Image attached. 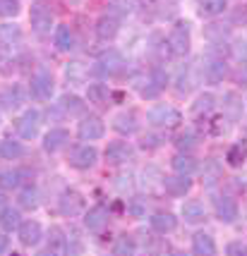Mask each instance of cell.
Returning a JSON list of instances; mask_svg holds the SVG:
<instances>
[{
    "mask_svg": "<svg viewBox=\"0 0 247 256\" xmlns=\"http://www.w3.org/2000/svg\"><path fill=\"white\" fill-rule=\"evenodd\" d=\"M197 160L192 156H187V154H180V156L173 158V170L175 172H180V175H194L197 172Z\"/></svg>",
    "mask_w": 247,
    "mask_h": 256,
    "instance_id": "4316f807",
    "label": "cell"
},
{
    "mask_svg": "<svg viewBox=\"0 0 247 256\" xmlns=\"http://www.w3.org/2000/svg\"><path fill=\"white\" fill-rule=\"evenodd\" d=\"M151 228L161 234L173 232V230L178 228V218H175L173 213H156V216L151 218Z\"/></svg>",
    "mask_w": 247,
    "mask_h": 256,
    "instance_id": "603a6c76",
    "label": "cell"
},
{
    "mask_svg": "<svg viewBox=\"0 0 247 256\" xmlns=\"http://www.w3.org/2000/svg\"><path fill=\"white\" fill-rule=\"evenodd\" d=\"M96 160H99V151L94 148V146H77L75 151H72V156H70V166L77 168V170H89V168L96 166Z\"/></svg>",
    "mask_w": 247,
    "mask_h": 256,
    "instance_id": "8992f818",
    "label": "cell"
},
{
    "mask_svg": "<svg viewBox=\"0 0 247 256\" xmlns=\"http://www.w3.org/2000/svg\"><path fill=\"white\" fill-rule=\"evenodd\" d=\"M225 10V0H202L199 2V12L204 17H216Z\"/></svg>",
    "mask_w": 247,
    "mask_h": 256,
    "instance_id": "1f68e13d",
    "label": "cell"
},
{
    "mask_svg": "<svg viewBox=\"0 0 247 256\" xmlns=\"http://www.w3.org/2000/svg\"><path fill=\"white\" fill-rule=\"evenodd\" d=\"M29 22H32V29H34L39 36L51 34V29H53V12H51V8H48L46 0H36V2H32Z\"/></svg>",
    "mask_w": 247,
    "mask_h": 256,
    "instance_id": "6da1fadb",
    "label": "cell"
},
{
    "mask_svg": "<svg viewBox=\"0 0 247 256\" xmlns=\"http://www.w3.org/2000/svg\"><path fill=\"white\" fill-rule=\"evenodd\" d=\"M60 108L65 112H72V115H77V112L84 110V103L77 98V96H72V94H65L63 98H60Z\"/></svg>",
    "mask_w": 247,
    "mask_h": 256,
    "instance_id": "d6a6232c",
    "label": "cell"
},
{
    "mask_svg": "<svg viewBox=\"0 0 247 256\" xmlns=\"http://www.w3.org/2000/svg\"><path fill=\"white\" fill-rule=\"evenodd\" d=\"M118 32H120V22H118L115 14L108 12V14L99 17V22H96V36H99L101 41H111V38H115Z\"/></svg>",
    "mask_w": 247,
    "mask_h": 256,
    "instance_id": "7c38bea8",
    "label": "cell"
},
{
    "mask_svg": "<svg viewBox=\"0 0 247 256\" xmlns=\"http://www.w3.org/2000/svg\"><path fill=\"white\" fill-rule=\"evenodd\" d=\"M22 46V29L17 26V24H0V48L5 50V53H12V50H17Z\"/></svg>",
    "mask_w": 247,
    "mask_h": 256,
    "instance_id": "52a82bcc",
    "label": "cell"
},
{
    "mask_svg": "<svg viewBox=\"0 0 247 256\" xmlns=\"http://www.w3.org/2000/svg\"><path fill=\"white\" fill-rule=\"evenodd\" d=\"M22 156H24V146L20 142H12V139L0 142V158L3 160H17Z\"/></svg>",
    "mask_w": 247,
    "mask_h": 256,
    "instance_id": "484cf974",
    "label": "cell"
},
{
    "mask_svg": "<svg viewBox=\"0 0 247 256\" xmlns=\"http://www.w3.org/2000/svg\"><path fill=\"white\" fill-rule=\"evenodd\" d=\"M20 206L22 208H36L39 206V190H36L34 184H27V187H22L20 190Z\"/></svg>",
    "mask_w": 247,
    "mask_h": 256,
    "instance_id": "4dcf8cb0",
    "label": "cell"
},
{
    "mask_svg": "<svg viewBox=\"0 0 247 256\" xmlns=\"http://www.w3.org/2000/svg\"><path fill=\"white\" fill-rule=\"evenodd\" d=\"M158 144H161V136H156V134H149V136H144V142H142L144 148H156Z\"/></svg>",
    "mask_w": 247,
    "mask_h": 256,
    "instance_id": "ee69618b",
    "label": "cell"
},
{
    "mask_svg": "<svg viewBox=\"0 0 247 256\" xmlns=\"http://www.w3.org/2000/svg\"><path fill=\"white\" fill-rule=\"evenodd\" d=\"M20 0H0V17H17Z\"/></svg>",
    "mask_w": 247,
    "mask_h": 256,
    "instance_id": "8d00e7d4",
    "label": "cell"
},
{
    "mask_svg": "<svg viewBox=\"0 0 247 256\" xmlns=\"http://www.w3.org/2000/svg\"><path fill=\"white\" fill-rule=\"evenodd\" d=\"M113 254H135V242L127 237V234H123V237H118V242H115V246H113Z\"/></svg>",
    "mask_w": 247,
    "mask_h": 256,
    "instance_id": "d590c367",
    "label": "cell"
},
{
    "mask_svg": "<svg viewBox=\"0 0 247 256\" xmlns=\"http://www.w3.org/2000/svg\"><path fill=\"white\" fill-rule=\"evenodd\" d=\"M8 246H10V240L5 237V232H0V254H5V252H8Z\"/></svg>",
    "mask_w": 247,
    "mask_h": 256,
    "instance_id": "7dc6e473",
    "label": "cell"
},
{
    "mask_svg": "<svg viewBox=\"0 0 247 256\" xmlns=\"http://www.w3.org/2000/svg\"><path fill=\"white\" fill-rule=\"evenodd\" d=\"M225 74H228V67H225L223 58H213V60H209L206 67H204V77H206V82H211V84L223 82Z\"/></svg>",
    "mask_w": 247,
    "mask_h": 256,
    "instance_id": "ac0fdd59",
    "label": "cell"
},
{
    "mask_svg": "<svg viewBox=\"0 0 247 256\" xmlns=\"http://www.w3.org/2000/svg\"><path fill=\"white\" fill-rule=\"evenodd\" d=\"M225 160H228V166H242V160H245V146L242 144H233L228 148V154H225Z\"/></svg>",
    "mask_w": 247,
    "mask_h": 256,
    "instance_id": "836d02e7",
    "label": "cell"
},
{
    "mask_svg": "<svg viewBox=\"0 0 247 256\" xmlns=\"http://www.w3.org/2000/svg\"><path fill=\"white\" fill-rule=\"evenodd\" d=\"M175 146H178V148H182V151H190V148H194V146H197V136H194V132L180 134L178 139H175Z\"/></svg>",
    "mask_w": 247,
    "mask_h": 256,
    "instance_id": "f35d334b",
    "label": "cell"
},
{
    "mask_svg": "<svg viewBox=\"0 0 247 256\" xmlns=\"http://www.w3.org/2000/svg\"><path fill=\"white\" fill-rule=\"evenodd\" d=\"M125 70V58L118 53V50H108L99 58V62L94 67L96 74H103V77H118Z\"/></svg>",
    "mask_w": 247,
    "mask_h": 256,
    "instance_id": "3957f363",
    "label": "cell"
},
{
    "mask_svg": "<svg viewBox=\"0 0 247 256\" xmlns=\"http://www.w3.org/2000/svg\"><path fill=\"white\" fill-rule=\"evenodd\" d=\"M225 252H228L230 256H247V244L245 242H230Z\"/></svg>",
    "mask_w": 247,
    "mask_h": 256,
    "instance_id": "b9f144b4",
    "label": "cell"
},
{
    "mask_svg": "<svg viewBox=\"0 0 247 256\" xmlns=\"http://www.w3.org/2000/svg\"><path fill=\"white\" fill-rule=\"evenodd\" d=\"M237 84L247 86V62L245 65H240V70H237Z\"/></svg>",
    "mask_w": 247,
    "mask_h": 256,
    "instance_id": "bcb514c9",
    "label": "cell"
},
{
    "mask_svg": "<svg viewBox=\"0 0 247 256\" xmlns=\"http://www.w3.org/2000/svg\"><path fill=\"white\" fill-rule=\"evenodd\" d=\"M77 134L79 139H84V142H96V139H101L103 134H106V124L99 115H87L77 127Z\"/></svg>",
    "mask_w": 247,
    "mask_h": 256,
    "instance_id": "5b68a950",
    "label": "cell"
},
{
    "mask_svg": "<svg viewBox=\"0 0 247 256\" xmlns=\"http://www.w3.org/2000/svg\"><path fill=\"white\" fill-rule=\"evenodd\" d=\"M146 120H149V124H154V127H166V130H173V127H178V124L182 122V115H180L173 106L158 103V106H154L151 110L146 112Z\"/></svg>",
    "mask_w": 247,
    "mask_h": 256,
    "instance_id": "7a4b0ae2",
    "label": "cell"
},
{
    "mask_svg": "<svg viewBox=\"0 0 247 256\" xmlns=\"http://www.w3.org/2000/svg\"><path fill=\"white\" fill-rule=\"evenodd\" d=\"M182 218H185V223H202L204 218H206V213H204V206L199 201H185L182 204Z\"/></svg>",
    "mask_w": 247,
    "mask_h": 256,
    "instance_id": "cb8c5ba5",
    "label": "cell"
},
{
    "mask_svg": "<svg viewBox=\"0 0 247 256\" xmlns=\"http://www.w3.org/2000/svg\"><path fill=\"white\" fill-rule=\"evenodd\" d=\"M24 172L22 170H3L0 172V190H17L22 184Z\"/></svg>",
    "mask_w": 247,
    "mask_h": 256,
    "instance_id": "f1b7e54d",
    "label": "cell"
},
{
    "mask_svg": "<svg viewBox=\"0 0 247 256\" xmlns=\"http://www.w3.org/2000/svg\"><path fill=\"white\" fill-rule=\"evenodd\" d=\"M132 10H135L132 0H113L111 2V14H130Z\"/></svg>",
    "mask_w": 247,
    "mask_h": 256,
    "instance_id": "74e56055",
    "label": "cell"
},
{
    "mask_svg": "<svg viewBox=\"0 0 247 256\" xmlns=\"http://www.w3.org/2000/svg\"><path fill=\"white\" fill-rule=\"evenodd\" d=\"M213 106H216V98H213L211 94H202V96L197 98V103L192 106V110L197 112V115H202V112H211Z\"/></svg>",
    "mask_w": 247,
    "mask_h": 256,
    "instance_id": "e575fe53",
    "label": "cell"
},
{
    "mask_svg": "<svg viewBox=\"0 0 247 256\" xmlns=\"http://www.w3.org/2000/svg\"><path fill=\"white\" fill-rule=\"evenodd\" d=\"M22 103H24V89L15 84L10 89V94H8V106H10V108H20Z\"/></svg>",
    "mask_w": 247,
    "mask_h": 256,
    "instance_id": "ab89813d",
    "label": "cell"
},
{
    "mask_svg": "<svg viewBox=\"0 0 247 256\" xmlns=\"http://www.w3.org/2000/svg\"><path fill=\"white\" fill-rule=\"evenodd\" d=\"M163 187H166V192L173 194V196H185L192 187V180H190V175H180L178 172V175L163 178Z\"/></svg>",
    "mask_w": 247,
    "mask_h": 256,
    "instance_id": "4fadbf2b",
    "label": "cell"
},
{
    "mask_svg": "<svg viewBox=\"0 0 247 256\" xmlns=\"http://www.w3.org/2000/svg\"><path fill=\"white\" fill-rule=\"evenodd\" d=\"M70 142V132L68 130H63V127H56V130H51V132L44 136V148L48 154H56L60 151L63 146H68Z\"/></svg>",
    "mask_w": 247,
    "mask_h": 256,
    "instance_id": "9a60e30c",
    "label": "cell"
},
{
    "mask_svg": "<svg viewBox=\"0 0 247 256\" xmlns=\"http://www.w3.org/2000/svg\"><path fill=\"white\" fill-rule=\"evenodd\" d=\"M84 225H87V230H91V232H101L103 228L108 225V211L103 206L89 208L87 216H84Z\"/></svg>",
    "mask_w": 247,
    "mask_h": 256,
    "instance_id": "2e32d148",
    "label": "cell"
},
{
    "mask_svg": "<svg viewBox=\"0 0 247 256\" xmlns=\"http://www.w3.org/2000/svg\"><path fill=\"white\" fill-rule=\"evenodd\" d=\"M87 98H89V103L103 106V103H108V98H111V91H108L106 84H89V89H87Z\"/></svg>",
    "mask_w": 247,
    "mask_h": 256,
    "instance_id": "f546056e",
    "label": "cell"
},
{
    "mask_svg": "<svg viewBox=\"0 0 247 256\" xmlns=\"http://www.w3.org/2000/svg\"><path fill=\"white\" fill-rule=\"evenodd\" d=\"M5 206H8V199H5V194L0 192V213L5 211Z\"/></svg>",
    "mask_w": 247,
    "mask_h": 256,
    "instance_id": "c3c4849f",
    "label": "cell"
},
{
    "mask_svg": "<svg viewBox=\"0 0 247 256\" xmlns=\"http://www.w3.org/2000/svg\"><path fill=\"white\" fill-rule=\"evenodd\" d=\"M113 127H115V132H120V134H135L137 127H139V124H137V115L132 110L120 112V115H115Z\"/></svg>",
    "mask_w": 247,
    "mask_h": 256,
    "instance_id": "7402d4cb",
    "label": "cell"
},
{
    "mask_svg": "<svg viewBox=\"0 0 247 256\" xmlns=\"http://www.w3.org/2000/svg\"><path fill=\"white\" fill-rule=\"evenodd\" d=\"M17 234H20V242L24 246H36L44 240V228L36 223V220H24L17 228Z\"/></svg>",
    "mask_w": 247,
    "mask_h": 256,
    "instance_id": "8fae6325",
    "label": "cell"
},
{
    "mask_svg": "<svg viewBox=\"0 0 247 256\" xmlns=\"http://www.w3.org/2000/svg\"><path fill=\"white\" fill-rule=\"evenodd\" d=\"M192 249L194 254H202V256H213L216 254V244H213V237L206 232H197L192 237Z\"/></svg>",
    "mask_w": 247,
    "mask_h": 256,
    "instance_id": "ffe728a7",
    "label": "cell"
},
{
    "mask_svg": "<svg viewBox=\"0 0 247 256\" xmlns=\"http://www.w3.org/2000/svg\"><path fill=\"white\" fill-rule=\"evenodd\" d=\"M53 89H56V84H53L51 72L39 70L34 77H32V94H34L39 100H48L51 96H53Z\"/></svg>",
    "mask_w": 247,
    "mask_h": 256,
    "instance_id": "ba28073f",
    "label": "cell"
},
{
    "mask_svg": "<svg viewBox=\"0 0 247 256\" xmlns=\"http://www.w3.org/2000/svg\"><path fill=\"white\" fill-rule=\"evenodd\" d=\"M82 206H84V201L77 192H65L60 196V213H65V216H77L82 211Z\"/></svg>",
    "mask_w": 247,
    "mask_h": 256,
    "instance_id": "d6986e66",
    "label": "cell"
},
{
    "mask_svg": "<svg viewBox=\"0 0 247 256\" xmlns=\"http://www.w3.org/2000/svg\"><path fill=\"white\" fill-rule=\"evenodd\" d=\"M48 252L51 254H65L68 252V237L58 225L48 230Z\"/></svg>",
    "mask_w": 247,
    "mask_h": 256,
    "instance_id": "44dd1931",
    "label": "cell"
},
{
    "mask_svg": "<svg viewBox=\"0 0 247 256\" xmlns=\"http://www.w3.org/2000/svg\"><path fill=\"white\" fill-rule=\"evenodd\" d=\"M166 84H168V74H166V70H161V67H154L151 70V74H149V82H146V86H142V96L144 98H156L161 91L166 89Z\"/></svg>",
    "mask_w": 247,
    "mask_h": 256,
    "instance_id": "30bf717a",
    "label": "cell"
},
{
    "mask_svg": "<svg viewBox=\"0 0 247 256\" xmlns=\"http://www.w3.org/2000/svg\"><path fill=\"white\" fill-rule=\"evenodd\" d=\"M82 77H84V70L79 67V62H72V65L68 67V79H72V82H79Z\"/></svg>",
    "mask_w": 247,
    "mask_h": 256,
    "instance_id": "7bdbcfd3",
    "label": "cell"
},
{
    "mask_svg": "<svg viewBox=\"0 0 247 256\" xmlns=\"http://www.w3.org/2000/svg\"><path fill=\"white\" fill-rule=\"evenodd\" d=\"M130 158H132V148L125 144V142H113V144H108V148H106V160L113 163V166H123Z\"/></svg>",
    "mask_w": 247,
    "mask_h": 256,
    "instance_id": "5bb4252c",
    "label": "cell"
},
{
    "mask_svg": "<svg viewBox=\"0 0 247 256\" xmlns=\"http://www.w3.org/2000/svg\"><path fill=\"white\" fill-rule=\"evenodd\" d=\"M53 44L60 53H70L72 48H75V34L70 29L68 24H60L56 26V34H53Z\"/></svg>",
    "mask_w": 247,
    "mask_h": 256,
    "instance_id": "e0dca14e",
    "label": "cell"
},
{
    "mask_svg": "<svg viewBox=\"0 0 247 256\" xmlns=\"http://www.w3.org/2000/svg\"><path fill=\"white\" fill-rule=\"evenodd\" d=\"M39 124H41V112L34 110V108H29V110H24V115L17 120V132L22 139H34L36 134H39Z\"/></svg>",
    "mask_w": 247,
    "mask_h": 256,
    "instance_id": "9c48e42d",
    "label": "cell"
},
{
    "mask_svg": "<svg viewBox=\"0 0 247 256\" xmlns=\"http://www.w3.org/2000/svg\"><path fill=\"white\" fill-rule=\"evenodd\" d=\"M225 100H228V110H230V118L237 120L240 118V106H237V96L235 94H225Z\"/></svg>",
    "mask_w": 247,
    "mask_h": 256,
    "instance_id": "60d3db41",
    "label": "cell"
},
{
    "mask_svg": "<svg viewBox=\"0 0 247 256\" xmlns=\"http://www.w3.org/2000/svg\"><path fill=\"white\" fill-rule=\"evenodd\" d=\"M216 213H218V218L223 223H233L237 218V204L233 199L223 196V199H218V204H216Z\"/></svg>",
    "mask_w": 247,
    "mask_h": 256,
    "instance_id": "d4e9b609",
    "label": "cell"
},
{
    "mask_svg": "<svg viewBox=\"0 0 247 256\" xmlns=\"http://www.w3.org/2000/svg\"><path fill=\"white\" fill-rule=\"evenodd\" d=\"M20 218H22L20 211H17V208H12L10 204H8V206H5V211L0 213V228H3V230H8V232H10V230H17L20 223H22Z\"/></svg>",
    "mask_w": 247,
    "mask_h": 256,
    "instance_id": "83f0119b",
    "label": "cell"
},
{
    "mask_svg": "<svg viewBox=\"0 0 247 256\" xmlns=\"http://www.w3.org/2000/svg\"><path fill=\"white\" fill-rule=\"evenodd\" d=\"M223 122H225L223 118H213V120H211V132H213V134H221V132L225 130Z\"/></svg>",
    "mask_w": 247,
    "mask_h": 256,
    "instance_id": "f6af8a7d",
    "label": "cell"
},
{
    "mask_svg": "<svg viewBox=\"0 0 247 256\" xmlns=\"http://www.w3.org/2000/svg\"><path fill=\"white\" fill-rule=\"evenodd\" d=\"M168 50L173 53L175 58H185L190 53V32H187V26L185 24H175V29L168 34Z\"/></svg>",
    "mask_w": 247,
    "mask_h": 256,
    "instance_id": "277c9868",
    "label": "cell"
}]
</instances>
